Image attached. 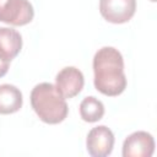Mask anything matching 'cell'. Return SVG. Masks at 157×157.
<instances>
[{
	"label": "cell",
	"instance_id": "1",
	"mask_svg": "<svg viewBox=\"0 0 157 157\" xmlns=\"http://www.w3.org/2000/svg\"><path fill=\"white\" fill-rule=\"evenodd\" d=\"M94 87L101 93L114 97L124 92L126 77L120 52L113 47H103L93 56Z\"/></svg>",
	"mask_w": 157,
	"mask_h": 157
},
{
	"label": "cell",
	"instance_id": "2",
	"mask_svg": "<svg viewBox=\"0 0 157 157\" xmlns=\"http://www.w3.org/2000/svg\"><path fill=\"white\" fill-rule=\"evenodd\" d=\"M31 104L39 119L47 124L61 123L69 112L65 98L50 82L34 86L31 92Z\"/></svg>",
	"mask_w": 157,
	"mask_h": 157
},
{
	"label": "cell",
	"instance_id": "3",
	"mask_svg": "<svg viewBox=\"0 0 157 157\" xmlns=\"http://www.w3.org/2000/svg\"><path fill=\"white\" fill-rule=\"evenodd\" d=\"M34 10L28 0H0V22L23 26L33 20Z\"/></svg>",
	"mask_w": 157,
	"mask_h": 157
},
{
	"label": "cell",
	"instance_id": "4",
	"mask_svg": "<svg viewBox=\"0 0 157 157\" xmlns=\"http://www.w3.org/2000/svg\"><path fill=\"white\" fill-rule=\"evenodd\" d=\"M136 0H99V11L112 23L128 22L135 13Z\"/></svg>",
	"mask_w": 157,
	"mask_h": 157
},
{
	"label": "cell",
	"instance_id": "5",
	"mask_svg": "<svg viewBox=\"0 0 157 157\" xmlns=\"http://www.w3.org/2000/svg\"><path fill=\"white\" fill-rule=\"evenodd\" d=\"M86 146L88 153L92 157H105L113 151L114 135L105 125L96 126L88 132Z\"/></svg>",
	"mask_w": 157,
	"mask_h": 157
},
{
	"label": "cell",
	"instance_id": "6",
	"mask_svg": "<svg viewBox=\"0 0 157 157\" xmlns=\"http://www.w3.org/2000/svg\"><path fill=\"white\" fill-rule=\"evenodd\" d=\"M55 87L64 98H72L77 96L83 88L85 78L82 72L75 66H66L61 69L55 77Z\"/></svg>",
	"mask_w": 157,
	"mask_h": 157
},
{
	"label": "cell",
	"instance_id": "7",
	"mask_svg": "<svg viewBox=\"0 0 157 157\" xmlns=\"http://www.w3.org/2000/svg\"><path fill=\"white\" fill-rule=\"evenodd\" d=\"M155 151V140L146 131H136L129 135L123 144L124 157H151Z\"/></svg>",
	"mask_w": 157,
	"mask_h": 157
},
{
	"label": "cell",
	"instance_id": "8",
	"mask_svg": "<svg viewBox=\"0 0 157 157\" xmlns=\"http://www.w3.org/2000/svg\"><path fill=\"white\" fill-rule=\"evenodd\" d=\"M21 91L9 83L0 85V114H12L22 107Z\"/></svg>",
	"mask_w": 157,
	"mask_h": 157
},
{
	"label": "cell",
	"instance_id": "9",
	"mask_svg": "<svg viewBox=\"0 0 157 157\" xmlns=\"http://www.w3.org/2000/svg\"><path fill=\"white\" fill-rule=\"evenodd\" d=\"M22 48V37L21 34L9 27L0 28V53L7 59L12 60Z\"/></svg>",
	"mask_w": 157,
	"mask_h": 157
},
{
	"label": "cell",
	"instance_id": "10",
	"mask_svg": "<svg viewBox=\"0 0 157 157\" xmlns=\"http://www.w3.org/2000/svg\"><path fill=\"white\" fill-rule=\"evenodd\" d=\"M104 114L103 103L93 96L86 97L80 103V115L87 123H94L102 119Z\"/></svg>",
	"mask_w": 157,
	"mask_h": 157
},
{
	"label": "cell",
	"instance_id": "11",
	"mask_svg": "<svg viewBox=\"0 0 157 157\" xmlns=\"http://www.w3.org/2000/svg\"><path fill=\"white\" fill-rule=\"evenodd\" d=\"M10 59H7L5 55H2L0 53V77L5 76L7 70H9V65H10Z\"/></svg>",
	"mask_w": 157,
	"mask_h": 157
},
{
	"label": "cell",
	"instance_id": "12",
	"mask_svg": "<svg viewBox=\"0 0 157 157\" xmlns=\"http://www.w3.org/2000/svg\"><path fill=\"white\" fill-rule=\"evenodd\" d=\"M151 1H152V2H155V1H156V0H151Z\"/></svg>",
	"mask_w": 157,
	"mask_h": 157
}]
</instances>
